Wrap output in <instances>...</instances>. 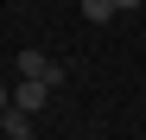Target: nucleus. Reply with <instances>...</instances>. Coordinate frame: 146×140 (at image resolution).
Here are the masks:
<instances>
[{
    "instance_id": "1",
    "label": "nucleus",
    "mask_w": 146,
    "mask_h": 140,
    "mask_svg": "<svg viewBox=\"0 0 146 140\" xmlns=\"http://www.w3.org/2000/svg\"><path fill=\"white\" fill-rule=\"evenodd\" d=\"M19 77H32V83H51V89H57V83L70 77V70H64L51 51H19Z\"/></svg>"
},
{
    "instance_id": "2",
    "label": "nucleus",
    "mask_w": 146,
    "mask_h": 140,
    "mask_svg": "<svg viewBox=\"0 0 146 140\" xmlns=\"http://www.w3.org/2000/svg\"><path fill=\"white\" fill-rule=\"evenodd\" d=\"M19 108H26V115H38L44 102H51V83H32V77H19V96H13Z\"/></svg>"
},
{
    "instance_id": "3",
    "label": "nucleus",
    "mask_w": 146,
    "mask_h": 140,
    "mask_svg": "<svg viewBox=\"0 0 146 140\" xmlns=\"http://www.w3.org/2000/svg\"><path fill=\"white\" fill-rule=\"evenodd\" d=\"M0 134H26V140H32V115L19 108V102H13V108H0Z\"/></svg>"
},
{
    "instance_id": "4",
    "label": "nucleus",
    "mask_w": 146,
    "mask_h": 140,
    "mask_svg": "<svg viewBox=\"0 0 146 140\" xmlns=\"http://www.w3.org/2000/svg\"><path fill=\"white\" fill-rule=\"evenodd\" d=\"M121 7H114V0H83V19H89V26H108V19H114Z\"/></svg>"
},
{
    "instance_id": "5",
    "label": "nucleus",
    "mask_w": 146,
    "mask_h": 140,
    "mask_svg": "<svg viewBox=\"0 0 146 140\" xmlns=\"http://www.w3.org/2000/svg\"><path fill=\"white\" fill-rule=\"evenodd\" d=\"M114 7H127V13H133V7H146V0H114Z\"/></svg>"
},
{
    "instance_id": "6",
    "label": "nucleus",
    "mask_w": 146,
    "mask_h": 140,
    "mask_svg": "<svg viewBox=\"0 0 146 140\" xmlns=\"http://www.w3.org/2000/svg\"><path fill=\"white\" fill-rule=\"evenodd\" d=\"M0 108H13V96H7V83H0Z\"/></svg>"
},
{
    "instance_id": "7",
    "label": "nucleus",
    "mask_w": 146,
    "mask_h": 140,
    "mask_svg": "<svg viewBox=\"0 0 146 140\" xmlns=\"http://www.w3.org/2000/svg\"><path fill=\"white\" fill-rule=\"evenodd\" d=\"M0 140H26V134H0Z\"/></svg>"
},
{
    "instance_id": "8",
    "label": "nucleus",
    "mask_w": 146,
    "mask_h": 140,
    "mask_svg": "<svg viewBox=\"0 0 146 140\" xmlns=\"http://www.w3.org/2000/svg\"><path fill=\"white\" fill-rule=\"evenodd\" d=\"M140 13H146V7H140Z\"/></svg>"
}]
</instances>
